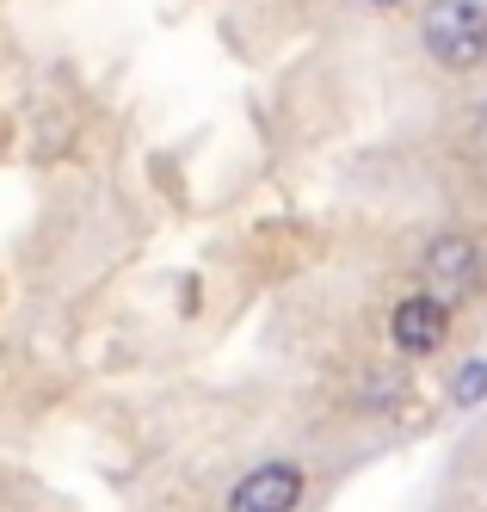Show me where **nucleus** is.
Masks as SVG:
<instances>
[{"instance_id":"7ed1b4c3","label":"nucleus","mask_w":487,"mask_h":512,"mask_svg":"<svg viewBox=\"0 0 487 512\" xmlns=\"http://www.w3.org/2000/svg\"><path fill=\"white\" fill-rule=\"evenodd\" d=\"M426 278H432L438 290H451V297H469L475 278H481L475 241H469V235H438V241L426 247Z\"/></svg>"},{"instance_id":"423d86ee","label":"nucleus","mask_w":487,"mask_h":512,"mask_svg":"<svg viewBox=\"0 0 487 512\" xmlns=\"http://www.w3.org/2000/svg\"><path fill=\"white\" fill-rule=\"evenodd\" d=\"M370 7H401V0H370Z\"/></svg>"},{"instance_id":"f03ea898","label":"nucleus","mask_w":487,"mask_h":512,"mask_svg":"<svg viewBox=\"0 0 487 512\" xmlns=\"http://www.w3.org/2000/svg\"><path fill=\"white\" fill-rule=\"evenodd\" d=\"M296 500H303V469L296 463H259L253 475L235 482L229 512H290Z\"/></svg>"},{"instance_id":"39448f33","label":"nucleus","mask_w":487,"mask_h":512,"mask_svg":"<svg viewBox=\"0 0 487 512\" xmlns=\"http://www.w3.org/2000/svg\"><path fill=\"white\" fill-rule=\"evenodd\" d=\"M481 395H487V364H481V358H469L463 371H457V389H451V401H457V408H475Z\"/></svg>"},{"instance_id":"f257e3e1","label":"nucleus","mask_w":487,"mask_h":512,"mask_svg":"<svg viewBox=\"0 0 487 512\" xmlns=\"http://www.w3.org/2000/svg\"><path fill=\"white\" fill-rule=\"evenodd\" d=\"M420 38H426L438 68L469 75L487 56V7H475V0H432L426 19H420Z\"/></svg>"},{"instance_id":"20e7f679","label":"nucleus","mask_w":487,"mask_h":512,"mask_svg":"<svg viewBox=\"0 0 487 512\" xmlns=\"http://www.w3.org/2000/svg\"><path fill=\"white\" fill-rule=\"evenodd\" d=\"M444 327H451V315H444L438 297H401L389 334H395L401 352H438L444 346Z\"/></svg>"}]
</instances>
